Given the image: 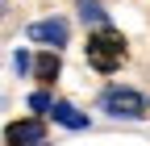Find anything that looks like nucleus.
Returning <instances> with one entry per match:
<instances>
[{
	"mask_svg": "<svg viewBox=\"0 0 150 146\" xmlns=\"http://www.w3.org/2000/svg\"><path fill=\"white\" fill-rule=\"evenodd\" d=\"M50 117L59 121L63 130H88V125H92V121H88V113H79L71 100H54V113H50Z\"/></svg>",
	"mask_w": 150,
	"mask_h": 146,
	"instance_id": "obj_5",
	"label": "nucleus"
},
{
	"mask_svg": "<svg viewBox=\"0 0 150 146\" xmlns=\"http://www.w3.org/2000/svg\"><path fill=\"white\" fill-rule=\"evenodd\" d=\"M25 38L38 42V46H46V50H63L67 38H71V25L63 21V17H46V21H33L25 29Z\"/></svg>",
	"mask_w": 150,
	"mask_h": 146,
	"instance_id": "obj_3",
	"label": "nucleus"
},
{
	"mask_svg": "<svg viewBox=\"0 0 150 146\" xmlns=\"http://www.w3.org/2000/svg\"><path fill=\"white\" fill-rule=\"evenodd\" d=\"M38 79H42V84H54V79H59V71H63V63H59V50H46L42 54V59H38Z\"/></svg>",
	"mask_w": 150,
	"mask_h": 146,
	"instance_id": "obj_7",
	"label": "nucleus"
},
{
	"mask_svg": "<svg viewBox=\"0 0 150 146\" xmlns=\"http://www.w3.org/2000/svg\"><path fill=\"white\" fill-rule=\"evenodd\" d=\"M83 59L96 75H112L121 63H125V33L117 25H104V29H92L88 33V46H83Z\"/></svg>",
	"mask_w": 150,
	"mask_h": 146,
	"instance_id": "obj_1",
	"label": "nucleus"
},
{
	"mask_svg": "<svg viewBox=\"0 0 150 146\" xmlns=\"http://www.w3.org/2000/svg\"><path fill=\"white\" fill-rule=\"evenodd\" d=\"M46 142V125L38 117H25V121H8L4 125V146H42Z\"/></svg>",
	"mask_w": 150,
	"mask_h": 146,
	"instance_id": "obj_4",
	"label": "nucleus"
},
{
	"mask_svg": "<svg viewBox=\"0 0 150 146\" xmlns=\"http://www.w3.org/2000/svg\"><path fill=\"white\" fill-rule=\"evenodd\" d=\"M100 108L108 117H125V121H142L150 100L142 92H134V88H104L100 92Z\"/></svg>",
	"mask_w": 150,
	"mask_h": 146,
	"instance_id": "obj_2",
	"label": "nucleus"
},
{
	"mask_svg": "<svg viewBox=\"0 0 150 146\" xmlns=\"http://www.w3.org/2000/svg\"><path fill=\"white\" fill-rule=\"evenodd\" d=\"M79 21H83V25H92V29H104V25H112L100 0H79Z\"/></svg>",
	"mask_w": 150,
	"mask_h": 146,
	"instance_id": "obj_6",
	"label": "nucleus"
},
{
	"mask_svg": "<svg viewBox=\"0 0 150 146\" xmlns=\"http://www.w3.org/2000/svg\"><path fill=\"white\" fill-rule=\"evenodd\" d=\"M29 108H33L38 117H50V113H54V96L38 88V92H29Z\"/></svg>",
	"mask_w": 150,
	"mask_h": 146,
	"instance_id": "obj_8",
	"label": "nucleus"
},
{
	"mask_svg": "<svg viewBox=\"0 0 150 146\" xmlns=\"http://www.w3.org/2000/svg\"><path fill=\"white\" fill-rule=\"evenodd\" d=\"M33 67H38V63H33L29 50H17V54H13V71H17V75H29Z\"/></svg>",
	"mask_w": 150,
	"mask_h": 146,
	"instance_id": "obj_9",
	"label": "nucleus"
}]
</instances>
